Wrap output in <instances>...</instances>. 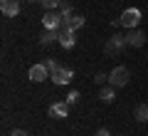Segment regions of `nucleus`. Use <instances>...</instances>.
Returning <instances> with one entry per match:
<instances>
[{
    "instance_id": "nucleus-4",
    "label": "nucleus",
    "mask_w": 148,
    "mask_h": 136,
    "mask_svg": "<svg viewBox=\"0 0 148 136\" xmlns=\"http://www.w3.org/2000/svg\"><path fill=\"white\" fill-rule=\"evenodd\" d=\"M72 77H74V72H72L69 67H62V64L49 74V79H52L54 84H69V82H72Z\"/></svg>"
},
{
    "instance_id": "nucleus-10",
    "label": "nucleus",
    "mask_w": 148,
    "mask_h": 136,
    "mask_svg": "<svg viewBox=\"0 0 148 136\" xmlns=\"http://www.w3.org/2000/svg\"><path fill=\"white\" fill-rule=\"evenodd\" d=\"M67 114H69L67 101H57V104L49 106V116H52V119H67Z\"/></svg>"
},
{
    "instance_id": "nucleus-20",
    "label": "nucleus",
    "mask_w": 148,
    "mask_h": 136,
    "mask_svg": "<svg viewBox=\"0 0 148 136\" xmlns=\"http://www.w3.org/2000/svg\"><path fill=\"white\" fill-rule=\"evenodd\" d=\"M94 136H111V134H109V131H106V129H99V131H96Z\"/></svg>"
},
{
    "instance_id": "nucleus-9",
    "label": "nucleus",
    "mask_w": 148,
    "mask_h": 136,
    "mask_svg": "<svg viewBox=\"0 0 148 136\" xmlns=\"http://www.w3.org/2000/svg\"><path fill=\"white\" fill-rule=\"evenodd\" d=\"M126 45H131V47H143V45H146V35H143L138 27H136V30H128Z\"/></svg>"
},
{
    "instance_id": "nucleus-8",
    "label": "nucleus",
    "mask_w": 148,
    "mask_h": 136,
    "mask_svg": "<svg viewBox=\"0 0 148 136\" xmlns=\"http://www.w3.org/2000/svg\"><path fill=\"white\" fill-rule=\"evenodd\" d=\"M27 77H30L32 82H45V79H49V69L45 67V64H32L30 72H27Z\"/></svg>"
},
{
    "instance_id": "nucleus-5",
    "label": "nucleus",
    "mask_w": 148,
    "mask_h": 136,
    "mask_svg": "<svg viewBox=\"0 0 148 136\" xmlns=\"http://www.w3.org/2000/svg\"><path fill=\"white\" fill-rule=\"evenodd\" d=\"M42 25L47 30H62V12H54V10H47L42 17Z\"/></svg>"
},
{
    "instance_id": "nucleus-21",
    "label": "nucleus",
    "mask_w": 148,
    "mask_h": 136,
    "mask_svg": "<svg viewBox=\"0 0 148 136\" xmlns=\"http://www.w3.org/2000/svg\"><path fill=\"white\" fill-rule=\"evenodd\" d=\"M30 3H35V0H30ZM37 3H40V0H37Z\"/></svg>"
},
{
    "instance_id": "nucleus-2",
    "label": "nucleus",
    "mask_w": 148,
    "mask_h": 136,
    "mask_svg": "<svg viewBox=\"0 0 148 136\" xmlns=\"http://www.w3.org/2000/svg\"><path fill=\"white\" fill-rule=\"evenodd\" d=\"M128 79H131L128 67H114V69L109 72V82H111V87H126Z\"/></svg>"
},
{
    "instance_id": "nucleus-18",
    "label": "nucleus",
    "mask_w": 148,
    "mask_h": 136,
    "mask_svg": "<svg viewBox=\"0 0 148 136\" xmlns=\"http://www.w3.org/2000/svg\"><path fill=\"white\" fill-rule=\"evenodd\" d=\"M94 82H96V84H101V82H109V77H106V74H101V72H99V74H96V77H94Z\"/></svg>"
},
{
    "instance_id": "nucleus-11",
    "label": "nucleus",
    "mask_w": 148,
    "mask_h": 136,
    "mask_svg": "<svg viewBox=\"0 0 148 136\" xmlns=\"http://www.w3.org/2000/svg\"><path fill=\"white\" fill-rule=\"evenodd\" d=\"M116 87H106V89H101L99 92V99L104 101V104H111V101L116 99V92H114Z\"/></svg>"
},
{
    "instance_id": "nucleus-17",
    "label": "nucleus",
    "mask_w": 148,
    "mask_h": 136,
    "mask_svg": "<svg viewBox=\"0 0 148 136\" xmlns=\"http://www.w3.org/2000/svg\"><path fill=\"white\" fill-rule=\"evenodd\" d=\"M45 67H47V69H49V74H52V72H54V69H57V67H59V64H57V62H54V59H47V62H45Z\"/></svg>"
},
{
    "instance_id": "nucleus-19",
    "label": "nucleus",
    "mask_w": 148,
    "mask_h": 136,
    "mask_svg": "<svg viewBox=\"0 0 148 136\" xmlns=\"http://www.w3.org/2000/svg\"><path fill=\"white\" fill-rule=\"evenodd\" d=\"M10 136H30V134H27V131H22V129H12Z\"/></svg>"
},
{
    "instance_id": "nucleus-13",
    "label": "nucleus",
    "mask_w": 148,
    "mask_h": 136,
    "mask_svg": "<svg viewBox=\"0 0 148 136\" xmlns=\"http://www.w3.org/2000/svg\"><path fill=\"white\" fill-rule=\"evenodd\" d=\"M133 119L136 121H148V104H138L133 111Z\"/></svg>"
},
{
    "instance_id": "nucleus-6",
    "label": "nucleus",
    "mask_w": 148,
    "mask_h": 136,
    "mask_svg": "<svg viewBox=\"0 0 148 136\" xmlns=\"http://www.w3.org/2000/svg\"><path fill=\"white\" fill-rule=\"evenodd\" d=\"M59 45H62L64 50H72L74 45H77V35H74L72 27H62V30H59Z\"/></svg>"
},
{
    "instance_id": "nucleus-7",
    "label": "nucleus",
    "mask_w": 148,
    "mask_h": 136,
    "mask_svg": "<svg viewBox=\"0 0 148 136\" xmlns=\"http://www.w3.org/2000/svg\"><path fill=\"white\" fill-rule=\"evenodd\" d=\"M20 0H0V10H3V15L5 17H15L20 15Z\"/></svg>"
},
{
    "instance_id": "nucleus-1",
    "label": "nucleus",
    "mask_w": 148,
    "mask_h": 136,
    "mask_svg": "<svg viewBox=\"0 0 148 136\" xmlns=\"http://www.w3.org/2000/svg\"><path fill=\"white\" fill-rule=\"evenodd\" d=\"M119 22H121L123 27H128V30H136L138 22H141V10H138V8H126V10L121 12V17H119Z\"/></svg>"
},
{
    "instance_id": "nucleus-12",
    "label": "nucleus",
    "mask_w": 148,
    "mask_h": 136,
    "mask_svg": "<svg viewBox=\"0 0 148 136\" xmlns=\"http://www.w3.org/2000/svg\"><path fill=\"white\" fill-rule=\"evenodd\" d=\"M42 45H52V42H59V30H47L42 37H40Z\"/></svg>"
},
{
    "instance_id": "nucleus-15",
    "label": "nucleus",
    "mask_w": 148,
    "mask_h": 136,
    "mask_svg": "<svg viewBox=\"0 0 148 136\" xmlns=\"http://www.w3.org/2000/svg\"><path fill=\"white\" fill-rule=\"evenodd\" d=\"M59 12H62V17H64V15H72V5H69L67 0H62V3H59Z\"/></svg>"
},
{
    "instance_id": "nucleus-3",
    "label": "nucleus",
    "mask_w": 148,
    "mask_h": 136,
    "mask_svg": "<svg viewBox=\"0 0 148 136\" xmlns=\"http://www.w3.org/2000/svg\"><path fill=\"white\" fill-rule=\"evenodd\" d=\"M123 47H126V37L114 35V37H109V42L104 45V52H106V55H119Z\"/></svg>"
},
{
    "instance_id": "nucleus-16",
    "label": "nucleus",
    "mask_w": 148,
    "mask_h": 136,
    "mask_svg": "<svg viewBox=\"0 0 148 136\" xmlns=\"http://www.w3.org/2000/svg\"><path fill=\"white\" fill-rule=\"evenodd\" d=\"M79 101V92H69L67 94V104H77Z\"/></svg>"
},
{
    "instance_id": "nucleus-14",
    "label": "nucleus",
    "mask_w": 148,
    "mask_h": 136,
    "mask_svg": "<svg viewBox=\"0 0 148 136\" xmlns=\"http://www.w3.org/2000/svg\"><path fill=\"white\" fill-rule=\"evenodd\" d=\"M59 3H62V0H40V5H42L45 10H57Z\"/></svg>"
}]
</instances>
